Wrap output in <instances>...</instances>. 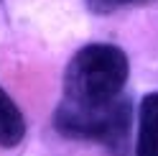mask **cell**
Wrapping results in <instances>:
<instances>
[{
    "mask_svg": "<svg viewBox=\"0 0 158 156\" xmlns=\"http://www.w3.org/2000/svg\"><path fill=\"white\" fill-rule=\"evenodd\" d=\"M130 59L115 44H87L72 56L54 128L72 141L97 143L112 156H127L133 102L127 97Z\"/></svg>",
    "mask_w": 158,
    "mask_h": 156,
    "instance_id": "1",
    "label": "cell"
},
{
    "mask_svg": "<svg viewBox=\"0 0 158 156\" xmlns=\"http://www.w3.org/2000/svg\"><path fill=\"white\" fill-rule=\"evenodd\" d=\"M135 156H158V92H148L138 108Z\"/></svg>",
    "mask_w": 158,
    "mask_h": 156,
    "instance_id": "2",
    "label": "cell"
},
{
    "mask_svg": "<svg viewBox=\"0 0 158 156\" xmlns=\"http://www.w3.org/2000/svg\"><path fill=\"white\" fill-rule=\"evenodd\" d=\"M26 138V118L15 100L0 87V149H13Z\"/></svg>",
    "mask_w": 158,
    "mask_h": 156,
    "instance_id": "3",
    "label": "cell"
},
{
    "mask_svg": "<svg viewBox=\"0 0 158 156\" xmlns=\"http://www.w3.org/2000/svg\"><path fill=\"white\" fill-rule=\"evenodd\" d=\"M87 8L97 15H107V13H115V11H123V8H130V5H140V3H151V0H84Z\"/></svg>",
    "mask_w": 158,
    "mask_h": 156,
    "instance_id": "4",
    "label": "cell"
}]
</instances>
